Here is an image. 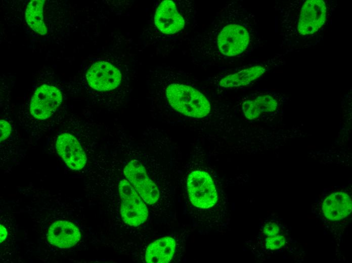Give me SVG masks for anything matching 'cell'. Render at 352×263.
<instances>
[{
	"instance_id": "7a4b0ae2",
	"label": "cell",
	"mask_w": 352,
	"mask_h": 263,
	"mask_svg": "<svg viewBox=\"0 0 352 263\" xmlns=\"http://www.w3.org/2000/svg\"><path fill=\"white\" fill-rule=\"evenodd\" d=\"M337 5L333 0L276 1L273 8L282 53L288 55L319 44L331 25Z\"/></svg>"
},
{
	"instance_id": "9c48e42d",
	"label": "cell",
	"mask_w": 352,
	"mask_h": 263,
	"mask_svg": "<svg viewBox=\"0 0 352 263\" xmlns=\"http://www.w3.org/2000/svg\"><path fill=\"white\" fill-rule=\"evenodd\" d=\"M123 173L147 204L151 205L157 202L160 196L159 190L141 163L136 160L130 161L124 166Z\"/></svg>"
},
{
	"instance_id": "5b68a950",
	"label": "cell",
	"mask_w": 352,
	"mask_h": 263,
	"mask_svg": "<svg viewBox=\"0 0 352 263\" xmlns=\"http://www.w3.org/2000/svg\"><path fill=\"white\" fill-rule=\"evenodd\" d=\"M287 55L281 53L266 59L256 60L238 66L222 75L218 81V86L223 89H232L248 85L271 70L284 65Z\"/></svg>"
},
{
	"instance_id": "9a60e30c",
	"label": "cell",
	"mask_w": 352,
	"mask_h": 263,
	"mask_svg": "<svg viewBox=\"0 0 352 263\" xmlns=\"http://www.w3.org/2000/svg\"><path fill=\"white\" fill-rule=\"evenodd\" d=\"M351 211V198L345 193L339 192L332 193L324 202L323 212L328 220H341L348 216Z\"/></svg>"
},
{
	"instance_id": "ba28073f",
	"label": "cell",
	"mask_w": 352,
	"mask_h": 263,
	"mask_svg": "<svg viewBox=\"0 0 352 263\" xmlns=\"http://www.w3.org/2000/svg\"><path fill=\"white\" fill-rule=\"evenodd\" d=\"M285 99V96L273 92L255 94L245 98L240 109L247 119L255 120L263 114L278 112Z\"/></svg>"
},
{
	"instance_id": "5bb4252c",
	"label": "cell",
	"mask_w": 352,
	"mask_h": 263,
	"mask_svg": "<svg viewBox=\"0 0 352 263\" xmlns=\"http://www.w3.org/2000/svg\"><path fill=\"white\" fill-rule=\"evenodd\" d=\"M176 242L171 237H164L151 243L147 247L145 260L148 263H167L172 258Z\"/></svg>"
},
{
	"instance_id": "3957f363",
	"label": "cell",
	"mask_w": 352,
	"mask_h": 263,
	"mask_svg": "<svg viewBox=\"0 0 352 263\" xmlns=\"http://www.w3.org/2000/svg\"><path fill=\"white\" fill-rule=\"evenodd\" d=\"M187 190L191 204L201 212L203 224L216 225L219 214L223 216V199L211 176L202 170L192 171L187 179Z\"/></svg>"
},
{
	"instance_id": "ffe728a7",
	"label": "cell",
	"mask_w": 352,
	"mask_h": 263,
	"mask_svg": "<svg viewBox=\"0 0 352 263\" xmlns=\"http://www.w3.org/2000/svg\"><path fill=\"white\" fill-rule=\"evenodd\" d=\"M7 236V231L6 229L1 225V242L5 240Z\"/></svg>"
},
{
	"instance_id": "ac0fdd59",
	"label": "cell",
	"mask_w": 352,
	"mask_h": 263,
	"mask_svg": "<svg viewBox=\"0 0 352 263\" xmlns=\"http://www.w3.org/2000/svg\"><path fill=\"white\" fill-rule=\"evenodd\" d=\"M1 142L6 140L11 133V126L10 124L5 120H1Z\"/></svg>"
},
{
	"instance_id": "e0dca14e",
	"label": "cell",
	"mask_w": 352,
	"mask_h": 263,
	"mask_svg": "<svg viewBox=\"0 0 352 263\" xmlns=\"http://www.w3.org/2000/svg\"><path fill=\"white\" fill-rule=\"evenodd\" d=\"M285 243V237L282 235L270 236L266 239V245L268 249L275 250L284 246Z\"/></svg>"
},
{
	"instance_id": "d6986e66",
	"label": "cell",
	"mask_w": 352,
	"mask_h": 263,
	"mask_svg": "<svg viewBox=\"0 0 352 263\" xmlns=\"http://www.w3.org/2000/svg\"><path fill=\"white\" fill-rule=\"evenodd\" d=\"M279 232L278 226L274 223H269L265 225L263 233L268 236L276 235Z\"/></svg>"
},
{
	"instance_id": "30bf717a",
	"label": "cell",
	"mask_w": 352,
	"mask_h": 263,
	"mask_svg": "<svg viewBox=\"0 0 352 263\" xmlns=\"http://www.w3.org/2000/svg\"><path fill=\"white\" fill-rule=\"evenodd\" d=\"M62 95L54 86L44 84L35 91L30 105L31 114L38 119H46L52 116L60 105Z\"/></svg>"
},
{
	"instance_id": "277c9868",
	"label": "cell",
	"mask_w": 352,
	"mask_h": 263,
	"mask_svg": "<svg viewBox=\"0 0 352 263\" xmlns=\"http://www.w3.org/2000/svg\"><path fill=\"white\" fill-rule=\"evenodd\" d=\"M169 105L177 112L188 117L202 118L211 110L206 96L198 90L183 83L169 84L165 90Z\"/></svg>"
},
{
	"instance_id": "8fae6325",
	"label": "cell",
	"mask_w": 352,
	"mask_h": 263,
	"mask_svg": "<svg viewBox=\"0 0 352 263\" xmlns=\"http://www.w3.org/2000/svg\"><path fill=\"white\" fill-rule=\"evenodd\" d=\"M86 78L90 87L98 91L113 90L120 83L121 74L112 64L104 61L94 63L89 69Z\"/></svg>"
},
{
	"instance_id": "2e32d148",
	"label": "cell",
	"mask_w": 352,
	"mask_h": 263,
	"mask_svg": "<svg viewBox=\"0 0 352 263\" xmlns=\"http://www.w3.org/2000/svg\"><path fill=\"white\" fill-rule=\"evenodd\" d=\"M45 0H32L28 3L25 11V19L28 26L41 35L47 33L43 17Z\"/></svg>"
},
{
	"instance_id": "8992f818",
	"label": "cell",
	"mask_w": 352,
	"mask_h": 263,
	"mask_svg": "<svg viewBox=\"0 0 352 263\" xmlns=\"http://www.w3.org/2000/svg\"><path fill=\"white\" fill-rule=\"evenodd\" d=\"M197 10L194 3H191L184 10L178 4L170 0H165L159 5L155 14V25L168 37L179 36L188 27H195Z\"/></svg>"
},
{
	"instance_id": "52a82bcc",
	"label": "cell",
	"mask_w": 352,
	"mask_h": 263,
	"mask_svg": "<svg viewBox=\"0 0 352 263\" xmlns=\"http://www.w3.org/2000/svg\"><path fill=\"white\" fill-rule=\"evenodd\" d=\"M118 191L121 199L120 215L123 222L134 227L144 223L148 216L147 205L130 183L122 180Z\"/></svg>"
},
{
	"instance_id": "6da1fadb",
	"label": "cell",
	"mask_w": 352,
	"mask_h": 263,
	"mask_svg": "<svg viewBox=\"0 0 352 263\" xmlns=\"http://www.w3.org/2000/svg\"><path fill=\"white\" fill-rule=\"evenodd\" d=\"M264 45L255 16L238 1L225 4L193 41L194 62L202 67L229 65Z\"/></svg>"
},
{
	"instance_id": "7c38bea8",
	"label": "cell",
	"mask_w": 352,
	"mask_h": 263,
	"mask_svg": "<svg viewBox=\"0 0 352 263\" xmlns=\"http://www.w3.org/2000/svg\"><path fill=\"white\" fill-rule=\"evenodd\" d=\"M56 148L58 154L70 169L79 170L86 163V154L77 140L69 133L60 134L57 139Z\"/></svg>"
},
{
	"instance_id": "4fadbf2b",
	"label": "cell",
	"mask_w": 352,
	"mask_h": 263,
	"mask_svg": "<svg viewBox=\"0 0 352 263\" xmlns=\"http://www.w3.org/2000/svg\"><path fill=\"white\" fill-rule=\"evenodd\" d=\"M78 228L67 221H57L49 227L47 240L53 246L65 249L74 246L80 239Z\"/></svg>"
}]
</instances>
